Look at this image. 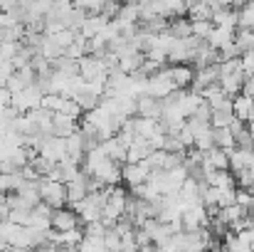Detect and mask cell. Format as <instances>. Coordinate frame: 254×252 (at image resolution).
<instances>
[{"label": "cell", "instance_id": "cell-17", "mask_svg": "<svg viewBox=\"0 0 254 252\" xmlns=\"http://www.w3.org/2000/svg\"><path fill=\"white\" fill-rule=\"evenodd\" d=\"M86 183H89V175H84V173H79V178H74L72 183H67V203H69V205L79 203L86 193H89Z\"/></svg>", "mask_w": 254, "mask_h": 252}, {"label": "cell", "instance_id": "cell-37", "mask_svg": "<svg viewBox=\"0 0 254 252\" xmlns=\"http://www.w3.org/2000/svg\"><path fill=\"white\" fill-rule=\"evenodd\" d=\"M240 62H242V72H245V77H247V75H254V50L242 52V55H240Z\"/></svg>", "mask_w": 254, "mask_h": 252}, {"label": "cell", "instance_id": "cell-39", "mask_svg": "<svg viewBox=\"0 0 254 252\" xmlns=\"http://www.w3.org/2000/svg\"><path fill=\"white\" fill-rule=\"evenodd\" d=\"M138 252H158V248L151 243V245H143V248H138Z\"/></svg>", "mask_w": 254, "mask_h": 252}, {"label": "cell", "instance_id": "cell-32", "mask_svg": "<svg viewBox=\"0 0 254 252\" xmlns=\"http://www.w3.org/2000/svg\"><path fill=\"white\" fill-rule=\"evenodd\" d=\"M212 22L210 20H190V30H192V35L195 37H200V40H207L210 37V32H212Z\"/></svg>", "mask_w": 254, "mask_h": 252}, {"label": "cell", "instance_id": "cell-45", "mask_svg": "<svg viewBox=\"0 0 254 252\" xmlns=\"http://www.w3.org/2000/svg\"><path fill=\"white\" fill-rule=\"evenodd\" d=\"M250 252H254V250H250Z\"/></svg>", "mask_w": 254, "mask_h": 252}, {"label": "cell", "instance_id": "cell-19", "mask_svg": "<svg viewBox=\"0 0 254 252\" xmlns=\"http://www.w3.org/2000/svg\"><path fill=\"white\" fill-rule=\"evenodd\" d=\"M220 86H222V91L227 94V96H237V94H242V84H245V72H235V75H227V77H220L217 80Z\"/></svg>", "mask_w": 254, "mask_h": 252}, {"label": "cell", "instance_id": "cell-30", "mask_svg": "<svg viewBox=\"0 0 254 252\" xmlns=\"http://www.w3.org/2000/svg\"><path fill=\"white\" fill-rule=\"evenodd\" d=\"M77 252H106L104 238H91V235H84V240L79 243Z\"/></svg>", "mask_w": 254, "mask_h": 252}, {"label": "cell", "instance_id": "cell-4", "mask_svg": "<svg viewBox=\"0 0 254 252\" xmlns=\"http://www.w3.org/2000/svg\"><path fill=\"white\" fill-rule=\"evenodd\" d=\"M77 65H79V77H82L84 82H104V84H106L109 72H106V67H104L101 57L84 55V57H82Z\"/></svg>", "mask_w": 254, "mask_h": 252}, {"label": "cell", "instance_id": "cell-22", "mask_svg": "<svg viewBox=\"0 0 254 252\" xmlns=\"http://www.w3.org/2000/svg\"><path fill=\"white\" fill-rule=\"evenodd\" d=\"M212 144L222 151H227V156L237 149L235 146V136L230 134V129H212Z\"/></svg>", "mask_w": 254, "mask_h": 252}, {"label": "cell", "instance_id": "cell-28", "mask_svg": "<svg viewBox=\"0 0 254 252\" xmlns=\"http://www.w3.org/2000/svg\"><path fill=\"white\" fill-rule=\"evenodd\" d=\"M237 27L254 30V7L250 2H245L242 7H237Z\"/></svg>", "mask_w": 254, "mask_h": 252}, {"label": "cell", "instance_id": "cell-27", "mask_svg": "<svg viewBox=\"0 0 254 252\" xmlns=\"http://www.w3.org/2000/svg\"><path fill=\"white\" fill-rule=\"evenodd\" d=\"M114 20L126 22V25H138V5H126V2H121Z\"/></svg>", "mask_w": 254, "mask_h": 252}, {"label": "cell", "instance_id": "cell-24", "mask_svg": "<svg viewBox=\"0 0 254 252\" xmlns=\"http://www.w3.org/2000/svg\"><path fill=\"white\" fill-rule=\"evenodd\" d=\"M133 131H136V136H141V139H151L153 134H161V131H158V121H153V119H141V116H133Z\"/></svg>", "mask_w": 254, "mask_h": 252}, {"label": "cell", "instance_id": "cell-6", "mask_svg": "<svg viewBox=\"0 0 254 252\" xmlns=\"http://www.w3.org/2000/svg\"><path fill=\"white\" fill-rule=\"evenodd\" d=\"M79 215L72 210V208H55L52 215H50V225L55 233H67V230H74L79 228Z\"/></svg>", "mask_w": 254, "mask_h": 252}, {"label": "cell", "instance_id": "cell-10", "mask_svg": "<svg viewBox=\"0 0 254 252\" xmlns=\"http://www.w3.org/2000/svg\"><path fill=\"white\" fill-rule=\"evenodd\" d=\"M79 173H82V168L77 166L74 161H69V159H62L60 164H55L52 168V173L47 175V178H52V180H60V183H72L74 178H79Z\"/></svg>", "mask_w": 254, "mask_h": 252}, {"label": "cell", "instance_id": "cell-35", "mask_svg": "<svg viewBox=\"0 0 254 252\" xmlns=\"http://www.w3.org/2000/svg\"><path fill=\"white\" fill-rule=\"evenodd\" d=\"M104 245H106V252H121V235L109 228L104 235Z\"/></svg>", "mask_w": 254, "mask_h": 252}, {"label": "cell", "instance_id": "cell-43", "mask_svg": "<svg viewBox=\"0 0 254 252\" xmlns=\"http://www.w3.org/2000/svg\"><path fill=\"white\" fill-rule=\"evenodd\" d=\"M22 252H37V250H35V248H32V250H22Z\"/></svg>", "mask_w": 254, "mask_h": 252}, {"label": "cell", "instance_id": "cell-12", "mask_svg": "<svg viewBox=\"0 0 254 252\" xmlns=\"http://www.w3.org/2000/svg\"><path fill=\"white\" fill-rule=\"evenodd\" d=\"M99 146H101V151L106 154V159H111V161H116V164H126V151H128V146H124L119 136H111V139L101 141Z\"/></svg>", "mask_w": 254, "mask_h": 252}, {"label": "cell", "instance_id": "cell-44", "mask_svg": "<svg viewBox=\"0 0 254 252\" xmlns=\"http://www.w3.org/2000/svg\"><path fill=\"white\" fill-rule=\"evenodd\" d=\"M116 2H121V0H116Z\"/></svg>", "mask_w": 254, "mask_h": 252}, {"label": "cell", "instance_id": "cell-36", "mask_svg": "<svg viewBox=\"0 0 254 252\" xmlns=\"http://www.w3.org/2000/svg\"><path fill=\"white\" fill-rule=\"evenodd\" d=\"M235 193H237V188H220L217 208H227V205H235Z\"/></svg>", "mask_w": 254, "mask_h": 252}, {"label": "cell", "instance_id": "cell-42", "mask_svg": "<svg viewBox=\"0 0 254 252\" xmlns=\"http://www.w3.org/2000/svg\"><path fill=\"white\" fill-rule=\"evenodd\" d=\"M247 190H250V195H252V200H254V183L250 185V188H247Z\"/></svg>", "mask_w": 254, "mask_h": 252}, {"label": "cell", "instance_id": "cell-11", "mask_svg": "<svg viewBox=\"0 0 254 252\" xmlns=\"http://www.w3.org/2000/svg\"><path fill=\"white\" fill-rule=\"evenodd\" d=\"M232 114H235V119L250 124L254 119V99L252 96H245V94H237L232 99Z\"/></svg>", "mask_w": 254, "mask_h": 252}, {"label": "cell", "instance_id": "cell-29", "mask_svg": "<svg viewBox=\"0 0 254 252\" xmlns=\"http://www.w3.org/2000/svg\"><path fill=\"white\" fill-rule=\"evenodd\" d=\"M30 166H32V170L40 175V178H47L50 173H52V168H55V164L50 161V159H45V156H40V154H35L32 159H30Z\"/></svg>", "mask_w": 254, "mask_h": 252}, {"label": "cell", "instance_id": "cell-3", "mask_svg": "<svg viewBox=\"0 0 254 252\" xmlns=\"http://www.w3.org/2000/svg\"><path fill=\"white\" fill-rule=\"evenodd\" d=\"M84 175L96 178L101 185H119V183H121V164H116V161H111V159H104V161H99V164L91 168L89 173H84Z\"/></svg>", "mask_w": 254, "mask_h": 252}, {"label": "cell", "instance_id": "cell-18", "mask_svg": "<svg viewBox=\"0 0 254 252\" xmlns=\"http://www.w3.org/2000/svg\"><path fill=\"white\" fill-rule=\"evenodd\" d=\"M168 32L173 40H183V37H190L192 30H190V20L188 15H178V17H170L168 20Z\"/></svg>", "mask_w": 254, "mask_h": 252}, {"label": "cell", "instance_id": "cell-21", "mask_svg": "<svg viewBox=\"0 0 254 252\" xmlns=\"http://www.w3.org/2000/svg\"><path fill=\"white\" fill-rule=\"evenodd\" d=\"M232 37H235V30H227V27H212V32H210V37L205 40L210 47H215V50H222L225 45H230L232 42Z\"/></svg>", "mask_w": 254, "mask_h": 252}, {"label": "cell", "instance_id": "cell-40", "mask_svg": "<svg viewBox=\"0 0 254 252\" xmlns=\"http://www.w3.org/2000/svg\"><path fill=\"white\" fill-rule=\"evenodd\" d=\"M0 252H22V250H17V248H12V245H7V248H2Z\"/></svg>", "mask_w": 254, "mask_h": 252}, {"label": "cell", "instance_id": "cell-31", "mask_svg": "<svg viewBox=\"0 0 254 252\" xmlns=\"http://www.w3.org/2000/svg\"><path fill=\"white\" fill-rule=\"evenodd\" d=\"M50 37H52V40H55V42H57L62 50H67V47H69V45H72V42L79 37V32H77V30H69V27H64V30H60V32L50 35Z\"/></svg>", "mask_w": 254, "mask_h": 252}, {"label": "cell", "instance_id": "cell-16", "mask_svg": "<svg viewBox=\"0 0 254 252\" xmlns=\"http://www.w3.org/2000/svg\"><path fill=\"white\" fill-rule=\"evenodd\" d=\"M109 22H111V20H109V17H104V15H86L84 25L79 27V35H82L84 40H91V37H94V35H99Z\"/></svg>", "mask_w": 254, "mask_h": 252}, {"label": "cell", "instance_id": "cell-9", "mask_svg": "<svg viewBox=\"0 0 254 252\" xmlns=\"http://www.w3.org/2000/svg\"><path fill=\"white\" fill-rule=\"evenodd\" d=\"M77 131H79V119H72V116L60 114V111L52 114V136L67 139V136H72Z\"/></svg>", "mask_w": 254, "mask_h": 252}, {"label": "cell", "instance_id": "cell-8", "mask_svg": "<svg viewBox=\"0 0 254 252\" xmlns=\"http://www.w3.org/2000/svg\"><path fill=\"white\" fill-rule=\"evenodd\" d=\"M161 111H163V101H161V99H156V96H151V94L136 96V116L158 121V119H161Z\"/></svg>", "mask_w": 254, "mask_h": 252}, {"label": "cell", "instance_id": "cell-23", "mask_svg": "<svg viewBox=\"0 0 254 252\" xmlns=\"http://www.w3.org/2000/svg\"><path fill=\"white\" fill-rule=\"evenodd\" d=\"M252 156H254V151H250V149H235V151L230 154V170H232V173L245 170V168L250 166Z\"/></svg>", "mask_w": 254, "mask_h": 252}, {"label": "cell", "instance_id": "cell-34", "mask_svg": "<svg viewBox=\"0 0 254 252\" xmlns=\"http://www.w3.org/2000/svg\"><path fill=\"white\" fill-rule=\"evenodd\" d=\"M60 114H67V116H72V119H79L84 111H82V106L74 101V99H62V106H60Z\"/></svg>", "mask_w": 254, "mask_h": 252}, {"label": "cell", "instance_id": "cell-7", "mask_svg": "<svg viewBox=\"0 0 254 252\" xmlns=\"http://www.w3.org/2000/svg\"><path fill=\"white\" fill-rule=\"evenodd\" d=\"M151 178V166H148V161H138V164H124L121 166V180L126 183V185H141V183H146Z\"/></svg>", "mask_w": 254, "mask_h": 252}, {"label": "cell", "instance_id": "cell-2", "mask_svg": "<svg viewBox=\"0 0 254 252\" xmlns=\"http://www.w3.org/2000/svg\"><path fill=\"white\" fill-rule=\"evenodd\" d=\"M40 101H42V91H40L37 84L25 86L22 91L10 94V106L17 109L20 114H27V111H32V109H40Z\"/></svg>", "mask_w": 254, "mask_h": 252}, {"label": "cell", "instance_id": "cell-1", "mask_svg": "<svg viewBox=\"0 0 254 252\" xmlns=\"http://www.w3.org/2000/svg\"><path fill=\"white\" fill-rule=\"evenodd\" d=\"M37 190H40V200L45 205L55 208H64L67 205V185L52 178H40L37 180Z\"/></svg>", "mask_w": 254, "mask_h": 252}, {"label": "cell", "instance_id": "cell-41", "mask_svg": "<svg viewBox=\"0 0 254 252\" xmlns=\"http://www.w3.org/2000/svg\"><path fill=\"white\" fill-rule=\"evenodd\" d=\"M247 129H250V134H254V119L250 121V124H247Z\"/></svg>", "mask_w": 254, "mask_h": 252}, {"label": "cell", "instance_id": "cell-38", "mask_svg": "<svg viewBox=\"0 0 254 252\" xmlns=\"http://www.w3.org/2000/svg\"><path fill=\"white\" fill-rule=\"evenodd\" d=\"M195 119H200V121H207L210 124V116H212V109H210V104L207 101H202L197 109H195V114H192Z\"/></svg>", "mask_w": 254, "mask_h": 252}, {"label": "cell", "instance_id": "cell-13", "mask_svg": "<svg viewBox=\"0 0 254 252\" xmlns=\"http://www.w3.org/2000/svg\"><path fill=\"white\" fill-rule=\"evenodd\" d=\"M170 67V82L175 89H188L190 82H192V75L195 70L190 65H168Z\"/></svg>", "mask_w": 254, "mask_h": 252}, {"label": "cell", "instance_id": "cell-33", "mask_svg": "<svg viewBox=\"0 0 254 252\" xmlns=\"http://www.w3.org/2000/svg\"><path fill=\"white\" fill-rule=\"evenodd\" d=\"M232 119H235L232 111H212V116H210V126H212V129H227Z\"/></svg>", "mask_w": 254, "mask_h": 252}, {"label": "cell", "instance_id": "cell-26", "mask_svg": "<svg viewBox=\"0 0 254 252\" xmlns=\"http://www.w3.org/2000/svg\"><path fill=\"white\" fill-rule=\"evenodd\" d=\"M74 101L82 106V111H91V109H96V106H99L101 96H99V94H94V91L89 89V84H86L84 89H82V91L74 96Z\"/></svg>", "mask_w": 254, "mask_h": 252}, {"label": "cell", "instance_id": "cell-5", "mask_svg": "<svg viewBox=\"0 0 254 252\" xmlns=\"http://www.w3.org/2000/svg\"><path fill=\"white\" fill-rule=\"evenodd\" d=\"M37 154L50 159L52 164H60L62 159H67V146H64V139L60 136H42L40 146H37Z\"/></svg>", "mask_w": 254, "mask_h": 252}, {"label": "cell", "instance_id": "cell-15", "mask_svg": "<svg viewBox=\"0 0 254 252\" xmlns=\"http://www.w3.org/2000/svg\"><path fill=\"white\" fill-rule=\"evenodd\" d=\"M210 22H212L215 27L237 30V10H235V7H220V10H212Z\"/></svg>", "mask_w": 254, "mask_h": 252}, {"label": "cell", "instance_id": "cell-25", "mask_svg": "<svg viewBox=\"0 0 254 252\" xmlns=\"http://www.w3.org/2000/svg\"><path fill=\"white\" fill-rule=\"evenodd\" d=\"M232 42H235V47L240 50V55L254 50V30H242V27H237V30H235Z\"/></svg>", "mask_w": 254, "mask_h": 252}, {"label": "cell", "instance_id": "cell-14", "mask_svg": "<svg viewBox=\"0 0 254 252\" xmlns=\"http://www.w3.org/2000/svg\"><path fill=\"white\" fill-rule=\"evenodd\" d=\"M202 166H210L215 170H230V156H227V151L212 146L210 151L202 154Z\"/></svg>", "mask_w": 254, "mask_h": 252}, {"label": "cell", "instance_id": "cell-20", "mask_svg": "<svg viewBox=\"0 0 254 252\" xmlns=\"http://www.w3.org/2000/svg\"><path fill=\"white\" fill-rule=\"evenodd\" d=\"M143 60H146V55L143 52H128V55H124V57H119V70L124 72V75H133V72H138L141 70V65H143Z\"/></svg>", "mask_w": 254, "mask_h": 252}]
</instances>
